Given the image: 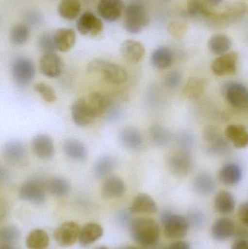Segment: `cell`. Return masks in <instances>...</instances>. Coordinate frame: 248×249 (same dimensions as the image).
<instances>
[{"instance_id":"7dc6e473","label":"cell","mask_w":248,"mask_h":249,"mask_svg":"<svg viewBox=\"0 0 248 249\" xmlns=\"http://www.w3.org/2000/svg\"><path fill=\"white\" fill-rule=\"evenodd\" d=\"M193 137L189 132H183L179 136V143L183 150L186 151L187 148L190 147L193 143Z\"/></svg>"},{"instance_id":"f546056e","label":"cell","mask_w":248,"mask_h":249,"mask_svg":"<svg viewBox=\"0 0 248 249\" xmlns=\"http://www.w3.org/2000/svg\"><path fill=\"white\" fill-rule=\"evenodd\" d=\"M66 155L77 161H83L87 158V152L85 146L80 141L74 139H67L63 146Z\"/></svg>"},{"instance_id":"277c9868","label":"cell","mask_w":248,"mask_h":249,"mask_svg":"<svg viewBox=\"0 0 248 249\" xmlns=\"http://www.w3.org/2000/svg\"><path fill=\"white\" fill-rule=\"evenodd\" d=\"M149 23V18L144 6L131 3L125 8L124 27L131 34L140 33Z\"/></svg>"},{"instance_id":"5b68a950","label":"cell","mask_w":248,"mask_h":249,"mask_svg":"<svg viewBox=\"0 0 248 249\" xmlns=\"http://www.w3.org/2000/svg\"><path fill=\"white\" fill-rule=\"evenodd\" d=\"M45 182L37 178H30L19 190V197L24 201L36 205L43 204L46 200Z\"/></svg>"},{"instance_id":"4fadbf2b","label":"cell","mask_w":248,"mask_h":249,"mask_svg":"<svg viewBox=\"0 0 248 249\" xmlns=\"http://www.w3.org/2000/svg\"><path fill=\"white\" fill-rule=\"evenodd\" d=\"M124 9L125 4L122 0H99L98 2V13L107 21L118 20L122 16Z\"/></svg>"},{"instance_id":"d6a6232c","label":"cell","mask_w":248,"mask_h":249,"mask_svg":"<svg viewBox=\"0 0 248 249\" xmlns=\"http://www.w3.org/2000/svg\"><path fill=\"white\" fill-rule=\"evenodd\" d=\"M151 61L156 68L165 70L171 66L173 62V54L169 48L166 47H160L154 50L151 54Z\"/></svg>"},{"instance_id":"bcb514c9","label":"cell","mask_w":248,"mask_h":249,"mask_svg":"<svg viewBox=\"0 0 248 249\" xmlns=\"http://www.w3.org/2000/svg\"><path fill=\"white\" fill-rule=\"evenodd\" d=\"M166 86L170 88H176L180 85L182 82V75L178 71H171L165 77Z\"/></svg>"},{"instance_id":"603a6c76","label":"cell","mask_w":248,"mask_h":249,"mask_svg":"<svg viewBox=\"0 0 248 249\" xmlns=\"http://www.w3.org/2000/svg\"><path fill=\"white\" fill-rule=\"evenodd\" d=\"M218 179L223 184L229 187L236 185L241 181L243 171L238 164L234 162L224 165L218 171Z\"/></svg>"},{"instance_id":"7a4b0ae2","label":"cell","mask_w":248,"mask_h":249,"mask_svg":"<svg viewBox=\"0 0 248 249\" xmlns=\"http://www.w3.org/2000/svg\"><path fill=\"white\" fill-rule=\"evenodd\" d=\"M87 70L89 73L100 74L103 80L110 84H123L128 79L125 69L104 60H93L87 65Z\"/></svg>"},{"instance_id":"d590c367","label":"cell","mask_w":248,"mask_h":249,"mask_svg":"<svg viewBox=\"0 0 248 249\" xmlns=\"http://www.w3.org/2000/svg\"><path fill=\"white\" fill-rule=\"evenodd\" d=\"M116 161L111 155H104L100 157L94 165V173L99 178L106 177L115 169Z\"/></svg>"},{"instance_id":"b9f144b4","label":"cell","mask_w":248,"mask_h":249,"mask_svg":"<svg viewBox=\"0 0 248 249\" xmlns=\"http://www.w3.org/2000/svg\"><path fill=\"white\" fill-rule=\"evenodd\" d=\"M33 90L40 95L45 102L52 103L56 100V93L49 85L44 83H38L33 86Z\"/></svg>"},{"instance_id":"83f0119b","label":"cell","mask_w":248,"mask_h":249,"mask_svg":"<svg viewBox=\"0 0 248 249\" xmlns=\"http://www.w3.org/2000/svg\"><path fill=\"white\" fill-rule=\"evenodd\" d=\"M216 187L214 178L209 173L202 171L195 177L193 181V188L198 194L208 196L214 193Z\"/></svg>"},{"instance_id":"44dd1931","label":"cell","mask_w":248,"mask_h":249,"mask_svg":"<svg viewBox=\"0 0 248 249\" xmlns=\"http://www.w3.org/2000/svg\"><path fill=\"white\" fill-rule=\"evenodd\" d=\"M120 53L125 61L131 64H137L144 58L145 48L141 42L126 40L121 45Z\"/></svg>"},{"instance_id":"3957f363","label":"cell","mask_w":248,"mask_h":249,"mask_svg":"<svg viewBox=\"0 0 248 249\" xmlns=\"http://www.w3.org/2000/svg\"><path fill=\"white\" fill-rule=\"evenodd\" d=\"M165 236L168 239H181L187 235L189 228L187 218L165 212L161 216Z\"/></svg>"},{"instance_id":"4316f807","label":"cell","mask_w":248,"mask_h":249,"mask_svg":"<svg viewBox=\"0 0 248 249\" xmlns=\"http://www.w3.org/2000/svg\"><path fill=\"white\" fill-rule=\"evenodd\" d=\"M87 103L96 118L101 116L108 112L112 105L111 99L106 95L99 92H93L90 93Z\"/></svg>"},{"instance_id":"2e32d148","label":"cell","mask_w":248,"mask_h":249,"mask_svg":"<svg viewBox=\"0 0 248 249\" xmlns=\"http://www.w3.org/2000/svg\"><path fill=\"white\" fill-rule=\"evenodd\" d=\"M39 69L44 75L55 78L62 71V61L55 53L43 54L39 61Z\"/></svg>"},{"instance_id":"cb8c5ba5","label":"cell","mask_w":248,"mask_h":249,"mask_svg":"<svg viewBox=\"0 0 248 249\" xmlns=\"http://www.w3.org/2000/svg\"><path fill=\"white\" fill-rule=\"evenodd\" d=\"M226 137L236 148L242 149L248 146V131L243 124H232L226 129Z\"/></svg>"},{"instance_id":"d4e9b609","label":"cell","mask_w":248,"mask_h":249,"mask_svg":"<svg viewBox=\"0 0 248 249\" xmlns=\"http://www.w3.org/2000/svg\"><path fill=\"white\" fill-rule=\"evenodd\" d=\"M55 48L61 52L70 51L76 42V33L73 29L63 28L53 34Z\"/></svg>"},{"instance_id":"30bf717a","label":"cell","mask_w":248,"mask_h":249,"mask_svg":"<svg viewBox=\"0 0 248 249\" xmlns=\"http://www.w3.org/2000/svg\"><path fill=\"white\" fill-rule=\"evenodd\" d=\"M2 155L7 163L12 165H20L27 159V150L22 142L12 140L4 144Z\"/></svg>"},{"instance_id":"ffe728a7","label":"cell","mask_w":248,"mask_h":249,"mask_svg":"<svg viewBox=\"0 0 248 249\" xmlns=\"http://www.w3.org/2000/svg\"><path fill=\"white\" fill-rule=\"evenodd\" d=\"M119 140L127 149L138 151L144 145V138L141 132L132 126L124 127L119 133Z\"/></svg>"},{"instance_id":"7402d4cb","label":"cell","mask_w":248,"mask_h":249,"mask_svg":"<svg viewBox=\"0 0 248 249\" xmlns=\"http://www.w3.org/2000/svg\"><path fill=\"white\" fill-rule=\"evenodd\" d=\"M129 210L133 214H154L157 212V205L151 196L140 193L134 198Z\"/></svg>"},{"instance_id":"8fae6325","label":"cell","mask_w":248,"mask_h":249,"mask_svg":"<svg viewBox=\"0 0 248 249\" xmlns=\"http://www.w3.org/2000/svg\"><path fill=\"white\" fill-rule=\"evenodd\" d=\"M77 28L78 32L83 36H98L103 30V23L97 16L91 12L83 13L77 20Z\"/></svg>"},{"instance_id":"4dcf8cb0","label":"cell","mask_w":248,"mask_h":249,"mask_svg":"<svg viewBox=\"0 0 248 249\" xmlns=\"http://www.w3.org/2000/svg\"><path fill=\"white\" fill-rule=\"evenodd\" d=\"M49 244L48 233L41 229L31 231L26 237V245L29 249H46Z\"/></svg>"},{"instance_id":"e0dca14e","label":"cell","mask_w":248,"mask_h":249,"mask_svg":"<svg viewBox=\"0 0 248 249\" xmlns=\"http://www.w3.org/2000/svg\"><path fill=\"white\" fill-rule=\"evenodd\" d=\"M247 7L243 2H234L226 6L222 13L217 14L213 18L212 20L216 23H230L238 20L246 14Z\"/></svg>"},{"instance_id":"9a60e30c","label":"cell","mask_w":248,"mask_h":249,"mask_svg":"<svg viewBox=\"0 0 248 249\" xmlns=\"http://www.w3.org/2000/svg\"><path fill=\"white\" fill-rule=\"evenodd\" d=\"M33 153L41 160H50L54 156L55 146L53 141L46 134H38L32 141Z\"/></svg>"},{"instance_id":"f907efd6","label":"cell","mask_w":248,"mask_h":249,"mask_svg":"<svg viewBox=\"0 0 248 249\" xmlns=\"http://www.w3.org/2000/svg\"><path fill=\"white\" fill-rule=\"evenodd\" d=\"M231 249H248V241L243 239L238 240L233 244Z\"/></svg>"},{"instance_id":"7c38bea8","label":"cell","mask_w":248,"mask_h":249,"mask_svg":"<svg viewBox=\"0 0 248 249\" xmlns=\"http://www.w3.org/2000/svg\"><path fill=\"white\" fill-rule=\"evenodd\" d=\"M238 55L235 52H228L219 55L212 64V71L215 75H230L235 73Z\"/></svg>"},{"instance_id":"9c48e42d","label":"cell","mask_w":248,"mask_h":249,"mask_svg":"<svg viewBox=\"0 0 248 249\" xmlns=\"http://www.w3.org/2000/svg\"><path fill=\"white\" fill-rule=\"evenodd\" d=\"M225 97L228 103L236 109H243L248 106V89L244 85L236 82L225 87Z\"/></svg>"},{"instance_id":"8d00e7d4","label":"cell","mask_w":248,"mask_h":249,"mask_svg":"<svg viewBox=\"0 0 248 249\" xmlns=\"http://www.w3.org/2000/svg\"><path fill=\"white\" fill-rule=\"evenodd\" d=\"M205 85L206 84L203 79L191 77L183 89L184 94L190 99H198L205 91Z\"/></svg>"},{"instance_id":"836d02e7","label":"cell","mask_w":248,"mask_h":249,"mask_svg":"<svg viewBox=\"0 0 248 249\" xmlns=\"http://www.w3.org/2000/svg\"><path fill=\"white\" fill-rule=\"evenodd\" d=\"M58 10L63 18L74 20L81 11V4L78 0H62L58 4Z\"/></svg>"},{"instance_id":"ac0fdd59","label":"cell","mask_w":248,"mask_h":249,"mask_svg":"<svg viewBox=\"0 0 248 249\" xmlns=\"http://www.w3.org/2000/svg\"><path fill=\"white\" fill-rule=\"evenodd\" d=\"M236 227L234 221L229 217L217 219L211 228L213 238L217 241H224L235 234Z\"/></svg>"},{"instance_id":"60d3db41","label":"cell","mask_w":248,"mask_h":249,"mask_svg":"<svg viewBox=\"0 0 248 249\" xmlns=\"http://www.w3.org/2000/svg\"><path fill=\"white\" fill-rule=\"evenodd\" d=\"M19 238H20V231L18 228L13 225L4 227L0 232V239L2 244L11 245L16 243Z\"/></svg>"},{"instance_id":"484cf974","label":"cell","mask_w":248,"mask_h":249,"mask_svg":"<svg viewBox=\"0 0 248 249\" xmlns=\"http://www.w3.org/2000/svg\"><path fill=\"white\" fill-rule=\"evenodd\" d=\"M103 235V228L99 224L91 222L81 228L79 243L82 247H88L100 239Z\"/></svg>"},{"instance_id":"11a10c76","label":"cell","mask_w":248,"mask_h":249,"mask_svg":"<svg viewBox=\"0 0 248 249\" xmlns=\"http://www.w3.org/2000/svg\"><path fill=\"white\" fill-rule=\"evenodd\" d=\"M120 249H140L137 248V247H122V248H121Z\"/></svg>"},{"instance_id":"c3c4849f","label":"cell","mask_w":248,"mask_h":249,"mask_svg":"<svg viewBox=\"0 0 248 249\" xmlns=\"http://www.w3.org/2000/svg\"><path fill=\"white\" fill-rule=\"evenodd\" d=\"M238 217L243 225L248 226V202L240 205L238 210Z\"/></svg>"},{"instance_id":"52a82bcc","label":"cell","mask_w":248,"mask_h":249,"mask_svg":"<svg viewBox=\"0 0 248 249\" xmlns=\"http://www.w3.org/2000/svg\"><path fill=\"white\" fill-rule=\"evenodd\" d=\"M80 231L81 228L77 222L68 221L55 230L53 234L54 240L60 247H71L79 241Z\"/></svg>"},{"instance_id":"74e56055","label":"cell","mask_w":248,"mask_h":249,"mask_svg":"<svg viewBox=\"0 0 248 249\" xmlns=\"http://www.w3.org/2000/svg\"><path fill=\"white\" fill-rule=\"evenodd\" d=\"M187 12L192 17L202 16L208 18H211L215 13L203 0H188Z\"/></svg>"},{"instance_id":"d6986e66","label":"cell","mask_w":248,"mask_h":249,"mask_svg":"<svg viewBox=\"0 0 248 249\" xmlns=\"http://www.w3.org/2000/svg\"><path fill=\"white\" fill-rule=\"evenodd\" d=\"M126 192L125 182L119 177H109L103 181L101 195L105 199H116L122 197Z\"/></svg>"},{"instance_id":"8992f818","label":"cell","mask_w":248,"mask_h":249,"mask_svg":"<svg viewBox=\"0 0 248 249\" xmlns=\"http://www.w3.org/2000/svg\"><path fill=\"white\" fill-rule=\"evenodd\" d=\"M12 74L17 86L26 87L34 77L35 67L33 61L27 57L16 58L12 66Z\"/></svg>"},{"instance_id":"681fc988","label":"cell","mask_w":248,"mask_h":249,"mask_svg":"<svg viewBox=\"0 0 248 249\" xmlns=\"http://www.w3.org/2000/svg\"><path fill=\"white\" fill-rule=\"evenodd\" d=\"M163 249H190L189 244L184 241H176Z\"/></svg>"},{"instance_id":"816d5d0a","label":"cell","mask_w":248,"mask_h":249,"mask_svg":"<svg viewBox=\"0 0 248 249\" xmlns=\"http://www.w3.org/2000/svg\"><path fill=\"white\" fill-rule=\"evenodd\" d=\"M9 178V174L7 172V170L4 169V168L1 167L0 168V180H1V182H5V181H7Z\"/></svg>"},{"instance_id":"ba28073f","label":"cell","mask_w":248,"mask_h":249,"mask_svg":"<svg viewBox=\"0 0 248 249\" xmlns=\"http://www.w3.org/2000/svg\"><path fill=\"white\" fill-rule=\"evenodd\" d=\"M170 172L177 177H185L193 168V160L187 151L182 150L173 154L167 161Z\"/></svg>"},{"instance_id":"1f68e13d","label":"cell","mask_w":248,"mask_h":249,"mask_svg":"<svg viewBox=\"0 0 248 249\" xmlns=\"http://www.w3.org/2000/svg\"><path fill=\"white\" fill-rule=\"evenodd\" d=\"M46 190L55 197L66 196L70 190V185L66 179L62 177H52L45 181Z\"/></svg>"},{"instance_id":"f5cc1de1","label":"cell","mask_w":248,"mask_h":249,"mask_svg":"<svg viewBox=\"0 0 248 249\" xmlns=\"http://www.w3.org/2000/svg\"><path fill=\"white\" fill-rule=\"evenodd\" d=\"M210 4H214V5H217L219 4L220 3L222 2L223 0H207Z\"/></svg>"},{"instance_id":"ab89813d","label":"cell","mask_w":248,"mask_h":249,"mask_svg":"<svg viewBox=\"0 0 248 249\" xmlns=\"http://www.w3.org/2000/svg\"><path fill=\"white\" fill-rule=\"evenodd\" d=\"M151 140L158 146H165L170 143L171 135L168 130L159 124H154L150 129Z\"/></svg>"},{"instance_id":"db71d44e","label":"cell","mask_w":248,"mask_h":249,"mask_svg":"<svg viewBox=\"0 0 248 249\" xmlns=\"http://www.w3.org/2000/svg\"><path fill=\"white\" fill-rule=\"evenodd\" d=\"M0 249H14L10 244H2L0 247Z\"/></svg>"},{"instance_id":"f1b7e54d","label":"cell","mask_w":248,"mask_h":249,"mask_svg":"<svg viewBox=\"0 0 248 249\" xmlns=\"http://www.w3.org/2000/svg\"><path fill=\"white\" fill-rule=\"evenodd\" d=\"M236 202L234 196L228 191L220 192L215 196L214 208L221 214H230L235 209Z\"/></svg>"},{"instance_id":"5bb4252c","label":"cell","mask_w":248,"mask_h":249,"mask_svg":"<svg viewBox=\"0 0 248 249\" xmlns=\"http://www.w3.org/2000/svg\"><path fill=\"white\" fill-rule=\"evenodd\" d=\"M71 112L74 124L81 127L92 124L96 118L87 101L84 99L76 101L71 106Z\"/></svg>"},{"instance_id":"9f6ffc18","label":"cell","mask_w":248,"mask_h":249,"mask_svg":"<svg viewBox=\"0 0 248 249\" xmlns=\"http://www.w3.org/2000/svg\"><path fill=\"white\" fill-rule=\"evenodd\" d=\"M93 249H109V248H107L106 247H97V248H95Z\"/></svg>"},{"instance_id":"f35d334b","label":"cell","mask_w":248,"mask_h":249,"mask_svg":"<svg viewBox=\"0 0 248 249\" xmlns=\"http://www.w3.org/2000/svg\"><path fill=\"white\" fill-rule=\"evenodd\" d=\"M30 36V29L25 24H17L12 29L10 39L12 43L21 45L27 42Z\"/></svg>"},{"instance_id":"f6af8a7d","label":"cell","mask_w":248,"mask_h":249,"mask_svg":"<svg viewBox=\"0 0 248 249\" xmlns=\"http://www.w3.org/2000/svg\"><path fill=\"white\" fill-rule=\"evenodd\" d=\"M189 225L194 227H201L205 222V216L199 211L193 210L189 212V217L187 218Z\"/></svg>"},{"instance_id":"7bdbcfd3","label":"cell","mask_w":248,"mask_h":249,"mask_svg":"<svg viewBox=\"0 0 248 249\" xmlns=\"http://www.w3.org/2000/svg\"><path fill=\"white\" fill-rule=\"evenodd\" d=\"M39 48L40 51L45 53H55V42H54L53 35L50 33H44L41 35L39 39Z\"/></svg>"},{"instance_id":"6da1fadb","label":"cell","mask_w":248,"mask_h":249,"mask_svg":"<svg viewBox=\"0 0 248 249\" xmlns=\"http://www.w3.org/2000/svg\"><path fill=\"white\" fill-rule=\"evenodd\" d=\"M132 240L142 247L154 245L160 236V228L154 219L148 217L134 219L130 225Z\"/></svg>"},{"instance_id":"ee69618b","label":"cell","mask_w":248,"mask_h":249,"mask_svg":"<svg viewBox=\"0 0 248 249\" xmlns=\"http://www.w3.org/2000/svg\"><path fill=\"white\" fill-rule=\"evenodd\" d=\"M209 145L210 152L213 154H217V155L225 153L230 148L228 142L222 137V136L218 137L215 142L210 143Z\"/></svg>"},{"instance_id":"e575fe53","label":"cell","mask_w":248,"mask_h":249,"mask_svg":"<svg viewBox=\"0 0 248 249\" xmlns=\"http://www.w3.org/2000/svg\"><path fill=\"white\" fill-rule=\"evenodd\" d=\"M231 47V41L225 35H215L210 39L208 48L211 53L217 55L228 53Z\"/></svg>"}]
</instances>
